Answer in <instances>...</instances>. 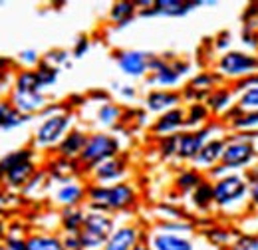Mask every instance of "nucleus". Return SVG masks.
I'll return each mask as SVG.
<instances>
[{"instance_id":"obj_14","label":"nucleus","mask_w":258,"mask_h":250,"mask_svg":"<svg viewBox=\"0 0 258 250\" xmlns=\"http://www.w3.org/2000/svg\"><path fill=\"white\" fill-rule=\"evenodd\" d=\"M185 129H187V111H185V105L165 111V113L157 115L149 123V133L153 137H157V139L171 137V135H179Z\"/></svg>"},{"instance_id":"obj_43","label":"nucleus","mask_w":258,"mask_h":250,"mask_svg":"<svg viewBox=\"0 0 258 250\" xmlns=\"http://www.w3.org/2000/svg\"><path fill=\"white\" fill-rule=\"evenodd\" d=\"M155 213H157L159 220H183V219H187V215L183 213V209H181V207H175V205H171V203H161V205L155 209Z\"/></svg>"},{"instance_id":"obj_21","label":"nucleus","mask_w":258,"mask_h":250,"mask_svg":"<svg viewBox=\"0 0 258 250\" xmlns=\"http://www.w3.org/2000/svg\"><path fill=\"white\" fill-rule=\"evenodd\" d=\"M205 105L209 107L213 117H219V121H223L226 113L236 105V92L230 84H221L219 88H215L211 94L207 95Z\"/></svg>"},{"instance_id":"obj_51","label":"nucleus","mask_w":258,"mask_h":250,"mask_svg":"<svg viewBox=\"0 0 258 250\" xmlns=\"http://www.w3.org/2000/svg\"><path fill=\"white\" fill-rule=\"evenodd\" d=\"M250 86H258V74H254L252 78H248V80H242V82H238V84H232V88H234V92L238 94V92H242V90H246V88H250Z\"/></svg>"},{"instance_id":"obj_31","label":"nucleus","mask_w":258,"mask_h":250,"mask_svg":"<svg viewBox=\"0 0 258 250\" xmlns=\"http://www.w3.org/2000/svg\"><path fill=\"white\" fill-rule=\"evenodd\" d=\"M203 234H205V238H207L213 246H221V248H228V246L234 242V238H236L234 230L226 228L223 224H213L211 228H205Z\"/></svg>"},{"instance_id":"obj_48","label":"nucleus","mask_w":258,"mask_h":250,"mask_svg":"<svg viewBox=\"0 0 258 250\" xmlns=\"http://www.w3.org/2000/svg\"><path fill=\"white\" fill-rule=\"evenodd\" d=\"M213 46H215V50H219L221 54H225V52H228V50H232V34H230L228 30L217 34Z\"/></svg>"},{"instance_id":"obj_40","label":"nucleus","mask_w":258,"mask_h":250,"mask_svg":"<svg viewBox=\"0 0 258 250\" xmlns=\"http://www.w3.org/2000/svg\"><path fill=\"white\" fill-rule=\"evenodd\" d=\"M111 90L115 92V95L123 101V103H133L139 97V90L133 84H121V82H111Z\"/></svg>"},{"instance_id":"obj_25","label":"nucleus","mask_w":258,"mask_h":250,"mask_svg":"<svg viewBox=\"0 0 258 250\" xmlns=\"http://www.w3.org/2000/svg\"><path fill=\"white\" fill-rule=\"evenodd\" d=\"M205 179H207L205 173H201L199 169H195L193 165L181 167V169L177 171L175 179H173V187H175L179 197H189Z\"/></svg>"},{"instance_id":"obj_30","label":"nucleus","mask_w":258,"mask_h":250,"mask_svg":"<svg viewBox=\"0 0 258 250\" xmlns=\"http://www.w3.org/2000/svg\"><path fill=\"white\" fill-rule=\"evenodd\" d=\"M221 84H225V82H223V78L215 70H203L199 74H193L189 78V82H187V86H191V88L199 90V92H205V94H211Z\"/></svg>"},{"instance_id":"obj_45","label":"nucleus","mask_w":258,"mask_h":250,"mask_svg":"<svg viewBox=\"0 0 258 250\" xmlns=\"http://www.w3.org/2000/svg\"><path fill=\"white\" fill-rule=\"evenodd\" d=\"M242 28L258 30V2H252L242 12Z\"/></svg>"},{"instance_id":"obj_2","label":"nucleus","mask_w":258,"mask_h":250,"mask_svg":"<svg viewBox=\"0 0 258 250\" xmlns=\"http://www.w3.org/2000/svg\"><path fill=\"white\" fill-rule=\"evenodd\" d=\"M139 203V191L133 183L123 181L117 185H94L88 183L86 209L101 211L107 215L129 213Z\"/></svg>"},{"instance_id":"obj_44","label":"nucleus","mask_w":258,"mask_h":250,"mask_svg":"<svg viewBox=\"0 0 258 250\" xmlns=\"http://www.w3.org/2000/svg\"><path fill=\"white\" fill-rule=\"evenodd\" d=\"M240 46L244 52L250 54H258V30H250V28H242L240 30V38H238Z\"/></svg>"},{"instance_id":"obj_36","label":"nucleus","mask_w":258,"mask_h":250,"mask_svg":"<svg viewBox=\"0 0 258 250\" xmlns=\"http://www.w3.org/2000/svg\"><path fill=\"white\" fill-rule=\"evenodd\" d=\"M60 68H54V66H50V64H46L44 60L40 62V66L36 68V76H38V82H40V86H42V90L46 92L48 88H52V86H56L58 84V80H60Z\"/></svg>"},{"instance_id":"obj_1","label":"nucleus","mask_w":258,"mask_h":250,"mask_svg":"<svg viewBox=\"0 0 258 250\" xmlns=\"http://www.w3.org/2000/svg\"><path fill=\"white\" fill-rule=\"evenodd\" d=\"M76 127V115L66 103H52L40 113V121L32 133L36 151H56L66 135Z\"/></svg>"},{"instance_id":"obj_15","label":"nucleus","mask_w":258,"mask_h":250,"mask_svg":"<svg viewBox=\"0 0 258 250\" xmlns=\"http://www.w3.org/2000/svg\"><path fill=\"white\" fill-rule=\"evenodd\" d=\"M145 242L151 250H195V242L191 234H181V232H169L159 226H153L147 230Z\"/></svg>"},{"instance_id":"obj_37","label":"nucleus","mask_w":258,"mask_h":250,"mask_svg":"<svg viewBox=\"0 0 258 250\" xmlns=\"http://www.w3.org/2000/svg\"><path fill=\"white\" fill-rule=\"evenodd\" d=\"M236 107L242 113L258 111V86H250L236 94Z\"/></svg>"},{"instance_id":"obj_55","label":"nucleus","mask_w":258,"mask_h":250,"mask_svg":"<svg viewBox=\"0 0 258 250\" xmlns=\"http://www.w3.org/2000/svg\"><path fill=\"white\" fill-rule=\"evenodd\" d=\"M133 250H151V248H149V244L143 240V242H139V244H137V246H135Z\"/></svg>"},{"instance_id":"obj_20","label":"nucleus","mask_w":258,"mask_h":250,"mask_svg":"<svg viewBox=\"0 0 258 250\" xmlns=\"http://www.w3.org/2000/svg\"><path fill=\"white\" fill-rule=\"evenodd\" d=\"M225 145H226V135H217V137L209 139L203 145V149L199 151V155L195 157V161L191 165H193L195 169H199L201 173L211 171L213 167L221 165L223 153H225Z\"/></svg>"},{"instance_id":"obj_42","label":"nucleus","mask_w":258,"mask_h":250,"mask_svg":"<svg viewBox=\"0 0 258 250\" xmlns=\"http://www.w3.org/2000/svg\"><path fill=\"white\" fill-rule=\"evenodd\" d=\"M16 62L22 66V70H36L40 66V62H42V56L38 54V50L26 48V50H20L18 52Z\"/></svg>"},{"instance_id":"obj_7","label":"nucleus","mask_w":258,"mask_h":250,"mask_svg":"<svg viewBox=\"0 0 258 250\" xmlns=\"http://www.w3.org/2000/svg\"><path fill=\"white\" fill-rule=\"evenodd\" d=\"M226 125L223 121H211L209 125L201 129H185L177 135V161L179 163H193L195 157L203 149V145L217 137V135H226Z\"/></svg>"},{"instance_id":"obj_39","label":"nucleus","mask_w":258,"mask_h":250,"mask_svg":"<svg viewBox=\"0 0 258 250\" xmlns=\"http://www.w3.org/2000/svg\"><path fill=\"white\" fill-rule=\"evenodd\" d=\"M157 151L165 161H177V135L157 139Z\"/></svg>"},{"instance_id":"obj_18","label":"nucleus","mask_w":258,"mask_h":250,"mask_svg":"<svg viewBox=\"0 0 258 250\" xmlns=\"http://www.w3.org/2000/svg\"><path fill=\"white\" fill-rule=\"evenodd\" d=\"M10 103L14 105L16 111H20L22 115H40L48 105H50V97L46 95V92H16L10 90L8 95Z\"/></svg>"},{"instance_id":"obj_52","label":"nucleus","mask_w":258,"mask_h":250,"mask_svg":"<svg viewBox=\"0 0 258 250\" xmlns=\"http://www.w3.org/2000/svg\"><path fill=\"white\" fill-rule=\"evenodd\" d=\"M250 209L258 211V179L250 181Z\"/></svg>"},{"instance_id":"obj_54","label":"nucleus","mask_w":258,"mask_h":250,"mask_svg":"<svg viewBox=\"0 0 258 250\" xmlns=\"http://www.w3.org/2000/svg\"><path fill=\"white\" fill-rule=\"evenodd\" d=\"M14 68V60H4V58H0V74H10V70Z\"/></svg>"},{"instance_id":"obj_3","label":"nucleus","mask_w":258,"mask_h":250,"mask_svg":"<svg viewBox=\"0 0 258 250\" xmlns=\"http://www.w3.org/2000/svg\"><path fill=\"white\" fill-rule=\"evenodd\" d=\"M215 211L238 217L250 209V185L244 173H226L225 177L213 181Z\"/></svg>"},{"instance_id":"obj_29","label":"nucleus","mask_w":258,"mask_h":250,"mask_svg":"<svg viewBox=\"0 0 258 250\" xmlns=\"http://www.w3.org/2000/svg\"><path fill=\"white\" fill-rule=\"evenodd\" d=\"M26 250H66L60 234L32 232L26 236Z\"/></svg>"},{"instance_id":"obj_33","label":"nucleus","mask_w":258,"mask_h":250,"mask_svg":"<svg viewBox=\"0 0 258 250\" xmlns=\"http://www.w3.org/2000/svg\"><path fill=\"white\" fill-rule=\"evenodd\" d=\"M12 90H16V92H44L40 82H38L36 70H20L12 78Z\"/></svg>"},{"instance_id":"obj_6","label":"nucleus","mask_w":258,"mask_h":250,"mask_svg":"<svg viewBox=\"0 0 258 250\" xmlns=\"http://www.w3.org/2000/svg\"><path fill=\"white\" fill-rule=\"evenodd\" d=\"M215 72L223 78L225 84H238L242 80L252 78L258 74V54H250L240 50H228L221 54L215 62Z\"/></svg>"},{"instance_id":"obj_38","label":"nucleus","mask_w":258,"mask_h":250,"mask_svg":"<svg viewBox=\"0 0 258 250\" xmlns=\"http://www.w3.org/2000/svg\"><path fill=\"white\" fill-rule=\"evenodd\" d=\"M42 60L50 64V66H54V68H60V70L62 68H72V52L62 50V48H54L48 54H44Z\"/></svg>"},{"instance_id":"obj_47","label":"nucleus","mask_w":258,"mask_h":250,"mask_svg":"<svg viewBox=\"0 0 258 250\" xmlns=\"http://www.w3.org/2000/svg\"><path fill=\"white\" fill-rule=\"evenodd\" d=\"M2 244L6 246V250H26V238L18 232H10L4 236Z\"/></svg>"},{"instance_id":"obj_19","label":"nucleus","mask_w":258,"mask_h":250,"mask_svg":"<svg viewBox=\"0 0 258 250\" xmlns=\"http://www.w3.org/2000/svg\"><path fill=\"white\" fill-rule=\"evenodd\" d=\"M50 179V183H64L70 179H80L84 175L82 167L78 161H72V159H64L60 155H54L48 159V163L42 167Z\"/></svg>"},{"instance_id":"obj_5","label":"nucleus","mask_w":258,"mask_h":250,"mask_svg":"<svg viewBox=\"0 0 258 250\" xmlns=\"http://www.w3.org/2000/svg\"><path fill=\"white\" fill-rule=\"evenodd\" d=\"M121 155V139L111 131H92L88 137V143L78 159L84 175H88L92 169L101 165L107 159Z\"/></svg>"},{"instance_id":"obj_10","label":"nucleus","mask_w":258,"mask_h":250,"mask_svg":"<svg viewBox=\"0 0 258 250\" xmlns=\"http://www.w3.org/2000/svg\"><path fill=\"white\" fill-rule=\"evenodd\" d=\"M151 52L145 50H135V48H127V50H115L113 52V60L117 70L131 80H145L151 74V62H153Z\"/></svg>"},{"instance_id":"obj_35","label":"nucleus","mask_w":258,"mask_h":250,"mask_svg":"<svg viewBox=\"0 0 258 250\" xmlns=\"http://www.w3.org/2000/svg\"><path fill=\"white\" fill-rule=\"evenodd\" d=\"M24 159H36V149L34 147H20V149H16V151H12V153H6V155L0 159V181L4 179V175H6V171L12 167V165H16V163H20V161H24Z\"/></svg>"},{"instance_id":"obj_12","label":"nucleus","mask_w":258,"mask_h":250,"mask_svg":"<svg viewBox=\"0 0 258 250\" xmlns=\"http://www.w3.org/2000/svg\"><path fill=\"white\" fill-rule=\"evenodd\" d=\"M203 2H185V0H157L147 8L139 10L141 18H183L193 10L201 8Z\"/></svg>"},{"instance_id":"obj_27","label":"nucleus","mask_w":258,"mask_h":250,"mask_svg":"<svg viewBox=\"0 0 258 250\" xmlns=\"http://www.w3.org/2000/svg\"><path fill=\"white\" fill-rule=\"evenodd\" d=\"M135 16H139V8L135 2H129V0L113 2L107 12V20L115 24V28H125L129 22H133Z\"/></svg>"},{"instance_id":"obj_24","label":"nucleus","mask_w":258,"mask_h":250,"mask_svg":"<svg viewBox=\"0 0 258 250\" xmlns=\"http://www.w3.org/2000/svg\"><path fill=\"white\" fill-rule=\"evenodd\" d=\"M88 137H90V131L76 125L62 139V143L56 147V155L78 161L80 155H82V151H84V147H86V143H88Z\"/></svg>"},{"instance_id":"obj_49","label":"nucleus","mask_w":258,"mask_h":250,"mask_svg":"<svg viewBox=\"0 0 258 250\" xmlns=\"http://www.w3.org/2000/svg\"><path fill=\"white\" fill-rule=\"evenodd\" d=\"M16 109H14V105L10 103V99L8 97H4V99H0V129L6 125V121L12 117V113H14Z\"/></svg>"},{"instance_id":"obj_9","label":"nucleus","mask_w":258,"mask_h":250,"mask_svg":"<svg viewBox=\"0 0 258 250\" xmlns=\"http://www.w3.org/2000/svg\"><path fill=\"white\" fill-rule=\"evenodd\" d=\"M191 70H193L191 62L181 60V58H167V56H165L163 66L145 78V84H147L151 90H153V88H159V90H175V88H179V86L191 76Z\"/></svg>"},{"instance_id":"obj_56","label":"nucleus","mask_w":258,"mask_h":250,"mask_svg":"<svg viewBox=\"0 0 258 250\" xmlns=\"http://www.w3.org/2000/svg\"><path fill=\"white\" fill-rule=\"evenodd\" d=\"M254 145H256V151H258V133H254Z\"/></svg>"},{"instance_id":"obj_41","label":"nucleus","mask_w":258,"mask_h":250,"mask_svg":"<svg viewBox=\"0 0 258 250\" xmlns=\"http://www.w3.org/2000/svg\"><path fill=\"white\" fill-rule=\"evenodd\" d=\"M228 250H258V232H242L236 234L234 242Z\"/></svg>"},{"instance_id":"obj_34","label":"nucleus","mask_w":258,"mask_h":250,"mask_svg":"<svg viewBox=\"0 0 258 250\" xmlns=\"http://www.w3.org/2000/svg\"><path fill=\"white\" fill-rule=\"evenodd\" d=\"M226 129H228L230 133H246V135H254V133H258V111L242 113L238 119H234L232 123L226 125Z\"/></svg>"},{"instance_id":"obj_23","label":"nucleus","mask_w":258,"mask_h":250,"mask_svg":"<svg viewBox=\"0 0 258 250\" xmlns=\"http://www.w3.org/2000/svg\"><path fill=\"white\" fill-rule=\"evenodd\" d=\"M123 113H125V107L119 105L117 101L109 99L105 103H97L94 111V123L99 127V131L115 129L119 123H123Z\"/></svg>"},{"instance_id":"obj_13","label":"nucleus","mask_w":258,"mask_h":250,"mask_svg":"<svg viewBox=\"0 0 258 250\" xmlns=\"http://www.w3.org/2000/svg\"><path fill=\"white\" fill-rule=\"evenodd\" d=\"M147 238V232L137 222H119L109 234L103 250H133Z\"/></svg>"},{"instance_id":"obj_11","label":"nucleus","mask_w":258,"mask_h":250,"mask_svg":"<svg viewBox=\"0 0 258 250\" xmlns=\"http://www.w3.org/2000/svg\"><path fill=\"white\" fill-rule=\"evenodd\" d=\"M129 175V159L127 155H117L113 159L103 161L101 165H97L96 169H92L88 173L90 183L94 185H117L127 181Z\"/></svg>"},{"instance_id":"obj_17","label":"nucleus","mask_w":258,"mask_h":250,"mask_svg":"<svg viewBox=\"0 0 258 250\" xmlns=\"http://www.w3.org/2000/svg\"><path fill=\"white\" fill-rule=\"evenodd\" d=\"M181 105H183L181 90H159V88H153V90H147V94L143 97V109L147 113H153L155 117L165 113V111H169V109L181 107Z\"/></svg>"},{"instance_id":"obj_57","label":"nucleus","mask_w":258,"mask_h":250,"mask_svg":"<svg viewBox=\"0 0 258 250\" xmlns=\"http://www.w3.org/2000/svg\"><path fill=\"white\" fill-rule=\"evenodd\" d=\"M4 76H6V74H0V86H2V80H4Z\"/></svg>"},{"instance_id":"obj_16","label":"nucleus","mask_w":258,"mask_h":250,"mask_svg":"<svg viewBox=\"0 0 258 250\" xmlns=\"http://www.w3.org/2000/svg\"><path fill=\"white\" fill-rule=\"evenodd\" d=\"M86 193H88V183H84L82 179H70L54 187L52 201L62 209L86 207Z\"/></svg>"},{"instance_id":"obj_28","label":"nucleus","mask_w":258,"mask_h":250,"mask_svg":"<svg viewBox=\"0 0 258 250\" xmlns=\"http://www.w3.org/2000/svg\"><path fill=\"white\" fill-rule=\"evenodd\" d=\"M86 207H70L60 211V228L66 234H80L86 222Z\"/></svg>"},{"instance_id":"obj_8","label":"nucleus","mask_w":258,"mask_h":250,"mask_svg":"<svg viewBox=\"0 0 258 250\" xmlns=\"http://www.w3.org/2000/svg\"><path fill=\"white\" fill-rule=\"evenodd\" d=\"M115 226H117V220H115L113 215L88 209L84 228L80 232L84 250H103L109 234L113 232Z\"/></svg>"},{"instance_id":"obj_53","label":"nucleus","mask_w":258,"mask_h":250,"mask_svg":"<svg viewBox=\"0 0 258 250\" xmlns=\"http://www.w3.org/2000/svg\"><path fill=\"white\" fill-rule=\"evenodd\" d=\"M88 99L90 101H97V103H105V101H109V94L101 92V90H96V92H92V94L88 95Z\"/></svg>"},{"instance_id":"obj_32","label":"nucleus","mask_w":258,"mask_h":250,"mask_svg":"<svg viewBox=\"0 0 258 250\" xmlns=\"http://www.w3.org/2000/svg\"><path fill=\"white\" fill-rule=\"evenodd\" d=\"M185 111H187V129H201V127L211 123V119H213V115H211L209 107L205 105V101L187 105Z\"/></svg>"},{"instance_id":"obj_4","label":"nucleus","mask_w":258,"mask_h":250,"mask_svg":"<svg viewBox=\"0 0 258 250\" xmlns=\"http://www.w3.org/2000/svg\"><path fill=\"white\" fill-rule=\"evenodd\" d=\"M221 165L228 173H246L258 165V151L254 135L246 133H226V145Z\"/></svg>"},{"instance_id":"obj_26","label":"nucleus","mask_w":258,"mask_h":250,"mask_svg":"<svg viewBox=\"0 0 258 250\" xmlns=\"http://www.w3.org/2000/svg\"><path fill=\"white\" fill-rule=\"evenodd\" d=\"M189 205L199 215H209L215 211V199H213V181L205 179L199 187L189 195Z\"/></svg>"},{"instance_id":"obj_46","label":"nucleus","mask_w":258,"mask_h":250,"mask_svg":"<svg viewBox=\"0 0 258 250\" xmlns=\"http://www.w3.org/2000/svg\"><path fill=\"white\" fill-rule=\"evenodd\" d=\"M90 48H92V40H90V36H86V34H82L76 42H74V48H72V58H84L88 52H90Z\"/></svg>"},{"instance_id":"obj_22","label":"nucleus","mask_w":258,"mask_h":250,"mask_svg":"<svg viewBox=\"0 0 258 250\" xmlns=\"http://www.w3.org/2000/svg\"><path fill=\"white\" fill-rule=\"evenodd\" d=\"M38 171H40V169H38L36 159H24V161L12 165V167L6 171L2 183H6L8 189H20V191H22V189L32 181V177Z\"/></svg>"},{"instance_id":"obj_50","label":"nucleus","mask_w":258,"mask_h":250,"mask_svg":"<svg viewBox=\"0 0 258 250\" xmlns=\"http://www.w3.org/2000/svg\"><path fill=\"white\" fill-rule=\"evenodd\" d=\"M60 236H62V244H64L66 250H84L80 234H66V232H62Z\"/></svg>"}]
</instances>
